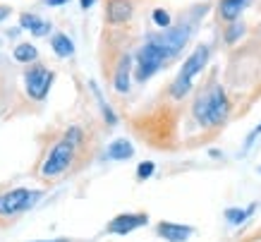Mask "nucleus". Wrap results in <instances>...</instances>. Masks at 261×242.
<instances>
[{"label": "nucleus", "instance_id": "obj_27", "mask_svg": "<svg viewBox=\"0 0 261 242\" xmlns=\"http://www.w3.org/2000/svg\"><path fill=\"white\" fill-rule=\"evenodd\" d=\"M259 173H261V168H259Z\"/></svg>", "mask_w": 261, "mask_h": 242}, {"label": "nucleus", "instance_id": "obj_18", "mask_svg": "<svg viewBox=\"0 0 261 242\" xmlns=\"http://www.w3.org/2000/svg\"><path fill=\"white\" fill-rule=\"evenodd\" d=\"M254 206H256V204H252V206H249L247 211H240V209H225V219H228L230 226H242V223L247 221V216H249V213L254 211Z\"/></svg>", "mask_w": 261, "mask_h": 242}, {"label": "nucleus", "instance_id": "obj_12", "mask_svg": "<svg viewBox=\"0 0 261 242\" xmlns=\"http://www.w3.org/2000/svg\"><path fill=\"white\" fill-rule=\"evenodd\" d=\"M159 235L168 242H185L192 235V226L180 223H159Z\"/></svg>", "mask_w": 261, "mask_h": 242}, {"label": "nucleus", "instance_id": "obj_25", "mask_svg": "<svg viewBox=\"0 0 261 242\" xmlns=\"http://www.w3.org/2000/svg\"><path fill=\"white\" fill-rule=\"evenodd\" d=\"M8 12H10V8H0V19H5V17H8Z\"/></svg>", "mask_w": 261, "mask_h": 242}, {"label": "nucleus", "instance_id": "obj_21", "mask_svg": "<svg viewBox=\"0 0 261 242\" xmlns=\"http://www.w3.org/2000/svg\"><path fill=\"white\" fill-rule=\"evenodd\" d=\"M153 171H156V165L151 163V161H144V163H139V168H137V178L149 180L151 175H153Z\"/></svg>", "mask_w": 261, "mask_h": 242}, {"label": "nucleus", "instance_id": "obj_15", "mask_svg": "<svg viewBox=\"0 0 261 242\" xmlns=\"http://www.w3.org/2000/svg\"><path fill=\"white\" fill-rule=\"evenodd\" d=\"M50 46H53L58 58H70V55H74V43H72V39L67 34H56V36L50 39Z\"/></svg>", "mask_w": 261, "mask_h": 242}, {"label": "nucleus", "instance_id": "obj_20", "mask_svg": "<svg viewBox=\"0 0 261 242\" xmlns=\"http://www.w3.org/2000/svg\"><path fill=\"white\" fill-rule=\"evenodd\" d=\"M242 32H245V27L240 24V19H238V22H230L228 32H225V43H235V41L242 36Z\"/></svg>", "mask_w": 261, "mask_h": 242}, {"label": "nucleus", "instance_id": "obj_26", "mask_svg": "<svg viewBox=\"0 0 261 242\" xmlns=\"http://www.w3.org/2000/svg\"><path fill=\"white\" fill-rule=\"evenodd\" d=\"M39 242H70V240H65V237H60V240H39Z\"/></svg>", "mask_w": 261, "mask_h": 242}, {"label": "nucleus", "instance_id": "obj_9", "mask_svg": "<svg viewBox=\"0 0 261 242\" xmlns=\"http://www.w3.org/2000/svg\"><path fill=\"white\" fill-rule=\"evenodd\" d=\"M135 15V5L132 0H108L106 5V19L111 24H125Z\"/></svg>", "mask_w": 261, "mask_h": 242}, {"label": "nucleus", "instance_id": "obj_3", "mask_svg": "<svg viewBox=\"0 0 261 242\" xmlns=\"http://www.w3.org/2000/svg\"><path fill=\"white\" fill-rule=\"evenodd\" d=\"M74 151H77V144H72V141H67L63 137L56 147L50 149V154H48L43 165H41V178H46V180L60 178L72 165V161H74Z\"/></svg>", "mask_w": 261, "mask_h": 242}, {"label": "nucleus", "instance_id": "obj_11", "mask_svg": "<svg viewBox=\"0 0 261 242\" xmlns=\"http://www.w3.org/2000/svg\"><path fill=\"white\" fill-rule=\"evenodd\" d=\"M129 77H132V58L122 55V60L115 67V77H113V86L118 94H127L129 91Z\"/></svg>", "mask_w": 261, "mask_h": 242}, {"label": "nucleus", "instance_id": "obj_24", "mask_svg": "<svg viewBox=\"0 0 261 242\" xmlns=\"http://www.w3.org/2000/svg\"><path fill=\"white\" fill-rule=\"evenodd\" d=\"M94 3H96V0H80V5H82L84 10H89L91 5H94Z\"/></svg>", "mask_w": 261, "mask_h": 242}, {"label": "nucleus", "instance_id": "obj_5", "mask_svg": "<svg viewBox=\"0 0 261 242\" xmlns=\"http://www.w3.org/2000/svg\"><path fill=\"white\" fill-rule=\"evenodd\" d=\"M137 82H146V79H151L156 72L163 67V65L168 63V58H166V53L161 51L153 41H149L146 39V43H144L139 51H137Z\"/></svg>", "mask_w": 261, "mask_h": 242}, {"label": "nucleus", "instance_id": "obj_16", "mask_svg": "<svg viewBox=\"0 0 261 242\" xmlns=\"http://www.w3.org/2000/svg\"><path fill=\"white\" fill-rule=\"evenodd\" d=\"M91 89H94V96H96V101H98V106H101L103 120H106L108 125H115V123H118V115L113 113V108H111V106H108V103L103 101V94H101V89L96 86V82H91Z\"/></svg>", "mask_w": 261, "mask_h": 242}, {"label": "nucleus", "instance_id": "obj_4", "mask_svg": "<svg viewBox=\"0 0 261 242\" xmlns=\"http://www.w3.org/2000/svg\"><path fill=\"white\" fill-rule=\"evenodd\" d=\"M41 197H43V192H39V189H27V187L3 192V195H0V219H12L17 213L32 209Z\"/></svg>", "mask_w": 261, "mask_h": 242}, {"label": "nucleus", "instance_id": "obj_19", "mask_svg": "<svg viewBox=\"0 0 261 242\" xmlns=\"http://www.w3.org/2000/svg\"><path fill=\"white\" fill-rule=\"evenodd\" d=\"M151 19H153V24L156 27H161V29H168L170 24H173V17H170V12L163 8H156L153 12H151Z\"/></svg>", "mask_w": 261, "mask_h": 242}, {"label": "nucleus", "instance_id": "obj_6", "mask_svg": "<svg viewBox=\"0 0 261 242\" xmlns=\"http://www.w3.org/2000/svg\"><path fill=\"white\" fill-rule=\"evenodd\" d=\"M190 34H192L190 24H180V27H168V29H163L161 34H151L149 41H153V43H156V46L166 53L168 60H173L175 55H177L182 48L187 46Z\"/></svg>", "mask_w": 261, "mask_h": 242}, {"label": "nucleus", "instance_id": "obj_23", "mask_svg": "<svg viewBox=\"0 0 261 242\" xmlns=\"http://www.w3.org/2000/svg\"><path fill=\"white\" fill-rule=\"evenodd\" d=\"M46 5H50V8H58V5H65V3H70V0H43Z\"/></svg>", "mask_w": 261, "mask_h": 242}, {"label": "nucleus", "instance_id": "obj_17", "mask_svg": "<svg viewBox=\"0 0 261 242\" xmlns=\"http://www.w3.org/2000/svg\"><path fill=\"white\" fill-rule=\"evenodd\" d=\"M36 58H39V51H36V46H32V43H19V46L15 48L17 63H34Z\"/></svg>", "mask_w": 261, "mask_h": 242}, {"label": "nucleus", "instance_id": "obj_2", "mask_svg": "<svg viewBox=\"0 0 261 242\" xmlns=\"http://www.w3.org/2000/svg\"><path fill=\"white\" fill-rule=\"evenodd\" d=\"M208 46H197L194 48V53H190V58L185 60L182 65L180 75L175 77V82L170 84V96L173 99H185V96L192 91V86H194V77H197L199 72L206 67L208 63Z\"/></svg>", "mask_w": 261, "mask_h": 242}, {"label": "nucleus", "instance_id": "obj_8", "mask_svg": "<svg viewBox=\"0 0 261 242\" xmlns=\"http://www.w3.org/2000/svg\"><path fill=\"white\" fill-rule=\"evenodd\" d=\"M146 213H122V216H118V219H113L111 223H108V233L113 235H127L132 233V230H137V228L146 226Z\"/></svg>", "mask_w": 261, "mask_h": 242}, {"label": "nucleus", "instance_id": "obj_22", "mask_svg": "<svg viewBox=\"0 0 261 242\" xmlns=\"http://www.w3.org/2000/svg\"><path fill=\"white\" fill-rule=\"evenodd\" d=\"M259 134H261V125H256V127H254V132H252V134H249V137H247V141H245V147H247V149L252 147V144H254V139H256V137H259Z\"/></svg>", "mask_w": 261, "mask_h": 242}, {"label": "nucleus", "instance_id": "obj_10", "mask_svg": "<svg viewBox=\"0 0 261 242\" xmlns=\"http://www.w3.org/2000/svg\"><path fill=\"white\" fill-rule=\"evenodd\" d=\"M252 5V0H221L218 3V17L223 22H238L240 15Z\"/></svg>", "mask_w": 261, "mask_h": 242}, {"label": "nucleus", "instance_id": "obj_7", "mask_svg": "<svg viewBox=\"0 0 261 242\" xmlns=\"http://www.w3.org/2000/svg\"><path fill=\"white\" fill-rule=\"evenodd\" d=\"M56 75L43 67V65H32L29 70L24 72V84H27V94L32 96L34 101H43L53 86Z\"/></svg>", "mask_w": 261, "mask_h": 242}, {"label": "nucleus", "instance_id": "obj_13", "mask_svg": "<svg viewBox=\"0 0 261 242\" xmlns=\"http://www.w3.org/2000/svg\"><path fill=\"white\" fill-rule=\"evenodd\" d=\"M19 27H22V29H29L34 36H46V34L50 32V22H46V19H41V17H36V15H29V12H24V15L19 17Z\"/></svg>", "mask_w": 261, "mask_h": 242}, {"label": "nucleus", "instance_id": "obj_1", "mask_svg": "<svg viewBox=\"0 0 261 242\" xmlns=\"http://www.w3.org/2000/svg\"><path fill=\"white\" fill-rule=\"evenodd\" d=\"M194 117H197L201 127H218L223 125L230 115V101L228 94L221 86H214L211 91H206L204 96H199L194 101Z\"/></svg>", "mask_w": 261, "mask_h": 242}, {"label": "nucleus", "instance_id": "obj_14", "mask_svg": "<svg viewBox=\"0 0 261 242\" xmlns=\"http://www.w3.org/2000/svg\"><path fill=\"white\" fill-rule=\"evenodd\" d=\"M106 156L111 158V161H127V158L135 156V149H132V144L127 139H115L111 147H108Z\"/></svg>", "mask_w": 261, "mask_h": 242}]
</instances>
